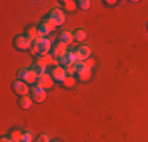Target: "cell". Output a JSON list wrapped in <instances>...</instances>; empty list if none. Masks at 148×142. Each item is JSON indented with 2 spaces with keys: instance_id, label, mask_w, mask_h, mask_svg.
I'll use <instances>...</instances> for the list:
<instances>
[{
  "instance_id": "cell-1",
  "label": "cell",
  "mask_w": 148,
  "mask_h": 142,
  "mask_svg": "<svg viewBox=\"0 0 148 142\" xmlns=\"http://www.w3.org/2000/svg\"><path fill=\"white\" fill-rule=\"evenodd\" d=\"M32 54H36L38 57H44L49 55L52 52V43L49 38H36L33 43H32V49H30Z\"/></svg>"
},
{
  "instance_id": "cell-2",
  "label": "cell",
  "mask_w": 148,
  "mask_h": 142,
  "mask_svg": "<svg viewBox=\"0 0 148 142\" xmlns=\"http://www.w3.org/2000/svg\"><path fill=\"white\" fill-rule=\"evenodd\" d=\"M17 79L22 81V82H25V84H33L35 85L38 77L30 68H19L17 70Z\"/></svg>"
},
{
  "instance_id": "cell-3",
  "label": "cell",
  "mask_w": 148,
  "mask_h": 142,
  "mask_svg": "<svg viewBox=\"0 0 148 142\" xmlns=\"http://www.w3.org/2000/svg\"><path fill=\"white\" fill-rule=\"evenodd\" d=\"M32 43L33 41L30 38H27L25 35H17L13 40V46L17 51H29V49H32Z\"/></svg>"
},
{
  "instance_id": "cell-4",
  "label": "cell",
  "mask_w": 148,
  "mask_h": 142,
  "mask_svg": "<svg viewBox=\"0 0 148 142\" xmlns=\"http://www.w3.org/2000/svg\"><path fill=\"white\" fill-rule=\"evenodd\" d=\"M11 90H13V93L17 95V97H27L30 88H29V84L16 79V81H13V84H11Z\"/></svg>"
},
{
  "instance_id": "cell-5",
  "label": "cell",
  "mask_w": 148,
  "mask_h": 142,
  "mask_svg": "<svg viewBox=\"0 0 148 142\" xmlns=\"http://www.w3.org/2000/svg\"><path fill=\"white\" fill-rule=\"evenodd\" d=\"M30 97L35 103H43L46 99V97H47V92L35 84V85H32V88H30Z\"/></svg>"
},
{
  "instance_id": "cell-6",
  "label": "cell",
  "mask_w": 148,
  "mask_h": 142,
  "mask_svg": "<svg viewBox=\"0 0 148 142\" xmlns=\"http://www.w3.org/2000/svg\"><path fill=\"white\" fill-rule=\"evenodd\" d=\"M49 74L52 76V79H54L55 82H60V84H62L63 81L66 79V76H68V74H66V71H65V68H63V66H60V65L52 66L51 71H49Z\"/></svg>"
},
{
  "instance_id": "cell-7",
  "label": "cell",
  "mask_w": 148,
  "mask_h": 142,
  "mask_svg": "<svg viewBox=\"0 0 148 142\" xmlns=\"http://www.w3.org/2000/svg\"><path fill=\"white\" fill-rule=\"evenodd\" d=\"M47 17H51L57 26H62V24H65V21H66V16H65V13H63V10L57 8V6L52 8L51 11L47 13Z\"/></svg>"
},
{
  "instance_id": "cell-8",
  "label": "cell",
  "mask_w": 148,
  "mask_h": 142,
  "mask_svg": "<svg viewBox=\"0 0 148 142\" xmlns=\"http://www.w3.org/2000/svg\"><path fill=\"white\" fill-rule=\"evenodd\" d=\"M91 77V70L85 68V65H84V62L77 63V73H76V79L82 81V82H85V81H90Z\"/></svg>"
},
{
  "instance_id": "cell-9",
  "label": "cell",
  "mask_w": 148,
  "mask_h": 142,
  "mask_svg": "<svg viewBox=\"0 0 148 142\" xmlns=\"http://www.w3.org/2000/svg\"><path fill=\"white\" fill-rule=\"evenodd\" d=\"M54 84H55V81L52 79V76H51V74H47V73L36 79V85H38V87H41V88H44V90L52 88V87H54Z\"/></svg>"
},
{
  "instance_id": "cell-10",
  "label": "cell",
  "mask_w": 148,
  "mask_h": 142,
  "mask_svg": "<svg viewBox=\"0 0 148 142\" xmlns=\"http://www.w3.org/2000/svg\"><path fill=\"white\" fill-rule=\"evenodd\" d=\"M76 51V54L79 55V60L80 62H85L87 59H90V55H91V49L88 48V46H84V44H80L77 49H74Z\"/></svg>"
},
{
  "instance_id": "cell-11",
  "label": "cell",
  "mask_w": 148,
  "mask_h": 142,
  "mask_svg": "<svg viewBox=\"0 0 148 142\" xmlns=\"http://www.w3.org/2000/svg\"><path fill=\"white\" fill-rule=\"evenodd\" d=\"M73 40H74L73 32H69V30H62L57 37V43H62V44H66V46L69 43H73Z\"/></svg>"
},
{
  "instance_id": "cell-12",
  "label": "cell",
  "mask_w": 148,
  "mask_h": 142,
  "mask_svg": "<svg viewBox=\"0 0 148 142\" xmlns=\"http://www.w3.org/2000/svg\"><path fill=\"white\" fill-rule=\"evenodd\" d=\"M32 103H33V99H32V97H19V99H17V106H19V109H22V111H27V109L32 108Z\"/></svg>"
},
{
  "instance_id": "cell-13",
  "label": "cell",
  "mask_w": 148,
  "mask_h": 142,
  "mask_svg": "<svg viewBox=\"0 0 148 142\" xmlns=\"http://www.w3.org/2000/svg\"><path fill=\"white\" fill-rule=\"evenodd\" d=\"M66 44H62V43H57V44H54L52 46V55L57 59V57H62V55H65L66 54Z\"/></svg>"
},
{
  "instance_id": "cell-14",
  "label": "cell",
  "mask_w": 148,
  "mask_h": 142,
  "mask_svg": "<svg viewBox=\"0 0 148 142\" xmlns=\"http://www.w3.org/2000/svg\"><path fill=\"white\" fill-rule=\"evenodd\" d=\"M25 35L27 38H30L32 41H35L36 38H41L40 37V30H38V27H35V26H32V27H27L25 28Z\"/></svg>"
},
{
  "instance_id": "cell-15",
  "label": "cell",
  "mask_w": 148,
  "mask_h": 142,
  "mask_svg": "<svg viewBox=\"0 0 148 142\" xmlns=\"http://www.w3.org/2000/svg\"><path fill=\"white\" fill-rule=\"evenodd\" d=\"M30 70L33 71L35 74H36V77H41L43 74H46V66H43L40 62H36V60L32 63V68H30Z\"/></svg>"
},
{
  "instance_id": "cell-16",
  "label": "cell",
  "mask_w": 148,
  "mask_h": 142,
  "mask_svg": "<svg viewBox=\"0 0 148 142\" xmlns=\"http://www.w3.org/2000/svg\"><path fill=\"white\" fill-rule=\"evenodd\" d=\"M22 131L21 130H13L11 133H10V139L13 142H22Z\"/></svg>"
},
{
  "instance_id": "cell-17",
  "label": "cell",
  "mask_w": 148,
  "mask_h": 142,
  "mask_svg": "<svg viewBox=\"0 0 148 142\" xmlns=\"http://www.w3.org/2000/svg\"><path fill=\"white\" fill-rule=\"evenodd\" d=\"M73 37H74V41H84L85 40V32L82 30V28H76V30L73 32Z\"/></svg>"
},
{
  "instance_id": "cell-18",
  "label": "cell",
  "mask_w": 148,
  "mask_h": 142,
  "mask_svg": "<svg viewBox=\"0 0 148 142\" xmlns=\"http://www.w3.org/2000/svg\"><path fill=\"white\" fill-rule=\"evenodd\" d=\"M76 5H77V8H79V10H82V11H87V10H88L90 6H91V2H90V0H77Z\"/></svg>"
},
{
  "instance_id": "cell-19",
  "label": "cell",
  "mask_w": 148,
  "mask_h": 142,
  "mask_svg": "<svg viewBox=\"0 0 148 142\" xmlns=\"http://www.w3.org/2000/svg\"><path fill=\"white\" fill-rule=\"evenodd\" d=\"M62 5H63V8H65L66 11H74V10H77L76 2H71V0H63Z\"/></svg>"
},
{
  "instance_id": "cell-20",
  "label": "cell",
  "mask_w": 148,
  "mask_h": 142,
  "mask_svg": "<svg viewBox=\"0 0 148 142\" xmlns=\"http://www.w3.org/2000/svg\"><path fill=\"white\" fill-rule=\"evenodd\" d=\"M38 30H40V37H41V38L47 37V35L51 33V28H49L47 26H46L44 22H41L40 26H38Z\"/></svg>"
},
{
  "instance_id": "cell-21",
  "label": "cell",
  "mask_w": 148,
  "mask_h": 142,
  "mask_svg": "<svg viewBox=\"0 0 148 142\" xmlns=\"http://www.w3.org/2000/svg\"><path fill=\"white\" fill-rule=\"evenodd\" d=\"M74 84H76V77L74 76H66V79L62 82V85L65 88H71V87H74Z\"/></svg>"
},
{
  "instance_id": "cell-22",
  "label": "cell",
  "mask_w": 148,
  "mask_h": 142,
  "mask_svg": "<svg viewBox=\"0 0 148 142\" xmlns=\"http://www.w3.org/2000/svg\"><path fill=\"white\" fill-rule=\"evenodd\" d=\"M65 71L68 76H74L76 77V73H77V65H66L65 66Z\"/></svg>"
},
{
  "instance_id": "cell-23",
  "label": "cell",
  "mask_w": 148,
  "mask_h": 142,
  "mask_svg": "<svg viewBox=\"0 0 148 142\" xmlns=\"http://www.w3.org/2000/svg\"><path fill=\"white\" fill-rule=\"evenodd\" d=\"M43 22H44V24H46V26H47L49 28H51V32H52V30H55V28L58 27L57 24H55L54 21L51 19V17H44V19H43Z\"/></svg>"
},
{
  "instance_id": "cell-24",
  "label": "cell",
  "mask_w": 148,
  "mask_h": 142,
  "mask_svg": "<svg viewBox=\"0 0 148 142\" xmlns=\"http://www.w3.org/2000/svg\"><path fill=\"white\" fill-rule=\"evenodd\" d=\"M22 142H33V134L30 131H24L22 134Z\"/></svg>"
},
{
  "instance_id": "cell-25",
  "label": "cell",
  "mask_w": 148,
  "mask_h": 142,
  "mask_svg": "<svg viewBox=\"0 0 148 142\" xmlns=\"http://www.w3.org/2000/svg\"><path fill=\"white\" fill-rule=\"evenodd\" d=\"M35 142H51V139H49L47 134H40V136L35 139Z\"/></svg>"
},
{
  "instance_id": "cell-26",
  "label": "cell",
  "mask_w": 148,
  "mask_h": 142,
  "mask_svg": "<svg viewBox=\"0 0 148 142\" xmlns=\"http://www.w3.org/2000/svg\"><path fill=\"white\" fill-rule=\"evenodd\" d=\"M84 65H85V68H88V70H91V66L95 65V60H93V59H87L85 62H84Z\"/></svg>"
},
{
  "instance_id": "cell-27",
  "label": "cell",
  "mask_w": 148,
  "mask_h": 142,
  "mask_svg": "<svg viewBox=\"0 0 148 142\" xmlns=\"http://www.w3.org/2000/svg\"><path fill=\"white\" fill-rule=\"evenodd\" d=\"M103 3H104V5H107V6H114L117 2H115V0H104Z\"/></svg>"
},
{
  "instance_id": "cell-28",
  "label": "cell",
  "mask_w": 148,
  "mask_h": 142,
  "mask_svg": "<svg viewBox=\"0 0 148 142\" xmlns=\"http://www.w3.org/2000/svg\"><path fill=\"white\" fill-rule=\"evenodd\" d=\"M0 142H13V141L10 139V136H2V139H0Z\"/></svg>"
},
{
  "instance_id": "cell-29",
  "label": "cell",
  "mask_w": 148,
  "mask_h": 142,
  "mask_svg": "<svg viewBox=\"0 0 148 142\" xmlns=\"http://www.w3.org/2000/svg\"><path fill=\"white\" fill-rule=\"evenodd\" d=\"M52 142H62V141H52Z\"/></svg>"
},
{
  "instance_id": "cell-30",
  "label": "cell",
  "mask_w": 148,
  "mask_h": 142,
  "mask_svg": "<svg viewBox=\"0 0 148 142\" xmlns=\"http://www.w3.org/2000/svg\"><path fill=\"white\" fill-rule=\"evenodd\" d=\"M147 28H148V21H147Z\"/></svg>"
}]
</instances>
